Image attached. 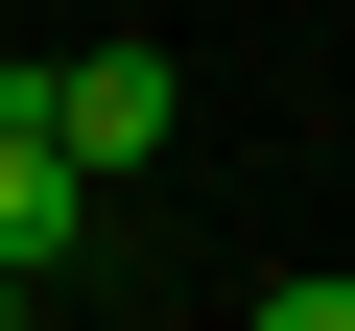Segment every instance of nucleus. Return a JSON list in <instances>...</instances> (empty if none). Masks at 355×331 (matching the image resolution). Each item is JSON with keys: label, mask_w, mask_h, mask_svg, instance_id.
<instances>
[{"label": "nucleus", "mask_w": 355, "mask_h": 331, "mask_svg": "<svg viewBox=\"0 0 355 331\" xmlns=\"http://www.w3.org/2000/svg\"><path fill=\"white\" fill-rule=\"evenodd\" d=\"M24 142L48 166H166L190 142V71L166 48H71V71H24Z\"/></svg>", "instance_id": "obj_1"}, {"label": "nucleus", "mask_w": 355, "mask_h": 331, "mask_svg": "<svg viewBox=\"0 0 355 331\" xmlns=\"http://www.w3.org/2000/svg\"><path fill=\"white\" fill-rule=\"evenodd\" d=\"M71 237H95V166H48L0 118V284H71Z\"/></svg>", "instance_id": "obj_2"}, {"label": "nucleus", "mask_w": 355, "mask_h": 331, "mask_svg": "<svg viewBox=\"0 0 355 331\" xmlns=\"http://www.w3.org/2000/svg\"><path fill=\"white\" fill-rule=\"evenodd\" d=\"M261 331H355V260H308V284H261Z\"/></svg>", "instance_id": "obj_3"}, {"label": "nucleus", "mask_w": 355, "mask_h": 331, "mask_svg": "<svg viewBox=\"0 0 355 331\" xmlns=\"http://www.w3.org/2000/svg\"><path fill=\"white\" fill-rule=\"evenodd\" d=\"M0 331H24V284H0Z\"/></svg>", "instance_id": "obj_4"}]
</instances>
